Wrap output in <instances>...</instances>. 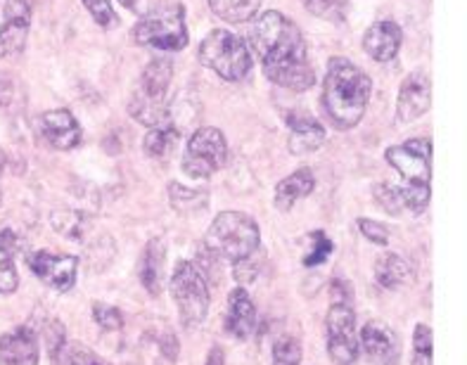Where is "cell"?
<instances>
[{"mask_svg": "<svg viewBox=\"0 0 467 365\" xmlns=\"http://www.w3.org/2000/svg\"><path fill=\"white\" fill-rule=\"evenodd\" d=\"M249 43L271 83L296 93H304L316 83L302 31L283 12L268 10L259 15L249 31Z\"/></svg>", "mask_w": 467, "mask_h": 365, "instance_id": "1", "label": "cell"}, {"mask_svg": "<svg viewBox=\"0 0 467 365\" xmlns=\"http://www.w3.org/2000/svg\"><path fill=\"white\" fill-rule=\"evenodd\" d=\"M373 95V78L347 57H332L327 62L323 81V110L335 129L349 130L361 124L368 102Z\"/></svg>", "mask_w": 467, "mask_h": 365, "instance_id": "2", "label": "cell"}, {"mask_svg": "<svg viewBox=\"0 0 467 365\" xmlns=\"http://www.w3.org/2000/svg\"><path fill=\"white\" fill-rule=\"evenodd\" d=\"M173 65L164 57H154L138 78L129 98L130 117L140 124L157 129L169 124V89H171Z\"/></svg>", "mask_w": 467, "mask_h": 365, "instance_id": "3", "label": "cell"}, {"mask_svg": "<svg viewBox=\"0 0 467 365\" xmlns=\"http://www.w3.org/2000/svg\"><path fill=\"white\" fill-rule=\"evenodd\" d=\"M259 225L254 218L243 212L219 214L207 230V249L228 264L252 259L259 249Z\"/></svg>", "mask_w": 467, "mask_h": 365, "instance_id": "4", "label": "cell"}, {"mask_svg": "<svg viewBox=\"0 0 467 365\" xmlns=\"http://www.w3.org/2000/svg\"><path fill=\"white\" fill-rule=\"evenodd\" d=\"M133 41L142 47L164 50V53L183 50L190 41L185 7L181 3H171L140 17V22L133 26Z\"/></svg>", "mask_w": 467, "mask_h": 365, "instance_id": "5", "label": "cell"}, {"mask_svg": "<svg viewBox=\"0 0 467 365\" xmlns=\"http://www.w3.org/2000/svg\"><path fill=\"white\" fill-rule=\"evenodd\" d=\"M200 62L225 81H243L252 69V53L237 34L213 29L200 43Z\"/></svg>", "mask_w": 467, "mask_h": 365, "instance_id": "6", "label": "cell"}, {"mask_svg": "<svg viewBox=\"0 0 467 365\" xmlns=\"http://www.w3.org/2000/svg\"><path fill=\"white\" fill-rule=\"evenodd\" d=\"M169 289H171L181 323L185 328L204 325L209 316V307H212V297H209L207 276L192 261H178Z\"/></svg>", "mask_w": 467, "mask_h": 365, "instance_id": "7", "label": "cell"}, {"mask_svg": "<svg viewBox=\"0 0 467 365\" xmlns=\"http://www.w3.org/2000/svg\"><path fill=\"white\" fill-rule=\"evenodd\" d=\"M228 162V141L219 129L213 126H202L190 136L183 154L185 176L204 181L213 173L221 172Z\"/></svg>", "mask_w": 467, "mask_h": 365, "instance_id": "8", "label": "cell"}, {"mask_svg": "<svg viewBox=\"0 0 467 365\" xmlns=\"http://www.w3.org/2000/svg\"><path fill=\"white\" fill-rule=\"evenodd\" d=\"M385 160L401 176L403 185H430L432 178V141L413 138L394 145L385 152Z\"/></svg>", "mask_w": 467, "mask_h": 365, "instance_id": "9", "label": "cell"}, {"mask_svg": "<svg viewBox=\"0 0 467 365\" xmlns=\"http://www.w3.org/2000/svg\"><path fill=\"white\" fill-rule=\"evenodd\" d=\"M327 356L335 365H354L358 359L356 316L349 304H332L326 318Z\"/></svg>", "mask_w": 467, "mask_h": 365, "instance_id": "10", "label": "cell"}, {"mask_svg": "<svg viewBox=\"0 0 467 365\" xmlns=\"http://www.w3.org/2000/svg\"><path fill=\"white\" fill-rule=\"evenodd\" d=\"M31 7L26 0H5L0 24V62L17 57L29 41Z\"/></svg>", "mask_w": 467, "mask_h": 365, "instance_id": "11", "label": "cell"}, {"mask_svg": "<svg viewBox=\"0 0 467 365\" xmlns=\"http://www.w3.org/2000/svg\"><path fill=\"white\" fill-rule=\"evenodd\" d=\"M29 268L41 283L50 285L57 292H69L77 285L78 259L69 254L34 252L29 256Z\"/></svg>", "mask_w": 467, "mask_h": 365, "instance_id": "12", "label": "cell"}, {"mask_svg": "<svg viewBox=\"0 0 467 365\" xmlns=\"http://www.w3.org/2000/svg\"><path fill=\"white\" fill-rule=\"evenodd\" d=\"M361 349L368 365H399L401 339L382 320H370L361 330Z\"/></svg>", "mask_w": 467, "mask_h": 365, "instance_id": "13", "label": "cell"}, {"mask_svg": "<svg viewBox=\"0 0 467 365\" xmlns=\"http://www.w3.org/2000/svg\"><path fill=\"white\" fill-rule=\"evenodd\" d=\"M430 105H432V81L425 71H413L410 77L403 78L401 89H399L397 121L410 124L430 112Z\"/></svg>", "mask_w": 467, "mask_h": 365, "instance_id": "14", "label": "cell"}, {"mask_svg": "<svg viewBox=\"0 0 467 365\" xmlns=\"http://www.w3.org/2000/svg\"><path fill=\"white\" fill-rule=\"evenodd\" d=\"M41 133L50 148L69 152L81 142V126L67 110H50L41 117Z\"/></svg>", "mask_w": 467, "mask_h": 365, "instance_id": "15", "label": "cell"}, {"mask_svg": "<svg viewBox=\"0 0 467 365\" xmlns=\"http://www.w3.org/2000/svg\"><path fill=\"white\" fill-rule=\"evenodd\" d=\"M41 349L31 328H15L0 337V365H38Z\"/></svg>", "mask_w": 467, "mask_h": 365, "instance_id": "16", "label": "cell"}, {"mask_svg": "<svg viewBox=\"0 0 467 365\" xmlns=\"http://www.w3.org/2000/svg\"><path fill=\"white\" fill-rule=\"evenodd\" d=\"M256 330V308L247 289L237 287L228 297V308H225V332L233 339H249Z\"/></svg>", "mask_w": 467, "mask_h": 365, "instance_id": "17", "label": "cell"}, {"mask_svg": "<svg viewBox=\"0 0 467 365\" xmlns=\"http://www.w3.org/2000/svg\"><path fill=\"white\" fill-rule=\"evenodd\" d=\"M401 29L397 22H375L363 36V50H366L375 62H389L397 57L401 47Z\"/></svg>", "mask_w": 467, "mask_h": 365, "instance_id": "18", "label": "cell"}, {"mask_svg": "<svg viewBox=\"0 0 467 365\" xmlns=\"http://www.w3.org/2000/svg\"><path fill=\"white\" fill-rule=\"evenodd\" d=\"M287 126H290V152L302 157V154H311L316 150L323 148L326 142V129L308 114H290L287 117Z\"/></svg>", "mask_w": 467, "mask_h": 365, "instance_id": "19", "label": "cell"}, {"mask_svg": "<svg viewBox=\"0 0 467 365\" xmlns=\"http://www.w3.org/2000/svg\"><path fill=\"white\" fill-rule=\"evenodd\" d=\"M164 264H166V247L161 237H152L148 247L142 249L140 261H138V277L140 285L148 289L152 297L161 295V285H164Z\"/></svg>", "mask_w": 467, "mask_h": 365, "instance_id": "20", "label": "cell"}, {"mask_svg": "<svg viewBox=\"0 0 467 365\" xmlns=\"http://www.w3.org/2000/svg\"><path fill=\"white\" fill-rule=\"evenodd\" d=\"M413 266L403 259L401 254H379L378 261H375V280H378L379 287L401 289L413 283Z\"/></svg>", "mask_w": 467, "mask_h": 365, "instance_id": "21", "label": "cell"}, {"mask_svg": "<svg viewBox=\"0 0 467 365\" xmlns=\"http://www.w3.org/2000/svg\"><path fill=\"white\" fill-rule=\"evenodd\" d=\"M316 190V176L308 169H299V172L290 173L287 178L278 182L275 188V209L280 212H290L292 206L299 200L308 197Z\"/></svg>", "mask_w": 467, "mask_h": 365, "instance_id": "22", "label": "cell"}, {"mask_svg": "<svg viewBox=\"0 0 467 365\" xmlns=\"http://www.w3.org/2000/svg\"><path fill=\"white\" fill-rule=\"evenodd\" d=\"M169 202H171L173 212H178L181 216H197V214L207 212L209 194L173 181L169 182Z\"/></svg>", "mask_w": 467, "mask_h": 365, "instance_id": "23", "label": "cell"}, {"mask_svg": "<svg viewBox=\"0 0 467 365\" xmlns=\"http://www.w3.org/2000/svg\"><path fill=\"white\" fill-rule=\"evenodd\" d=\"M209 7L223 22L244 24L259 15L261 0H209Z\"/></svg>", "mask_w": 467, "mask_h": 365, "instance_id": "24", "label": "cell"}, {"mask_svg": "<svg viewBox=\"0 0 467 365\" xmlns=\"http://www.w3.org/2000/svg\"><path fill=\"white\" fill-rule=\"evenodd\" d=\"M19 287V273L15 266V235L0 233V295H12Z\"/></svg>", "mask_w": 467, "mask_h": 365, "instance_id": "25", "label": "cell"}, {"mask_svg": "<svg viewBox=\"0 0 467 365\" xmlns=\"http://www.w3.org/2000/svg\"><path fill=\"white\" fill-rule=\"evenodd\" d=\"M178 145V129H173V124L157 126V129H150L148 136L142 138V150L152 160H166L169 154L176 150Z\"/></svg>", "mask_w": 467, "mask_h": 365, "instance_id": "26", "label": "cell"}, {"mask_svg": "<svg viewBox=\"0 0 467 365\" xmlns=\"http://www.w3.org/2000/svg\"><path fill=\"white\" fill-rule=\"evenodd\" d=\"M53 360L55 365H112L100 354H95L93 349H88L86 344L69 342V339L57 349Z\"/></svg>", "mask_w": 467, "mask_h": 365, "instance_id": "27", "label": "cell"}, {"mask_svg": "<svg viewBox=\"0 0 467 365\" xmlns=\"http://www.w3.org/2000/svg\"><path fill=\"white\" fill-rule=\"evenodd\" d=\"M302 356L304 347L295 335H283L273 344V365H299Z\"/></svg>", "mask_w": 467, "mask_h": 365, "instance_id": "28", "label": "cell"}, {"mask_svg": "<svg viewBox=\"0 0 467 365\" xmlns=\"http://www.w3.org/2000/svg\"><path fill=\"white\" fill-rule=\"evenodd\" d=\"M306 10L314 15V17L326 19V22H344L347 17V0H302Z\"/></svg>", "mask_w": 467, "mask_h": 365, "instance_id": "29", "label": "cell"}, {"mask_svg": "<svg viewBox=\"0 0 467 365\" xmlns=\"http://www.w3.org/2000/svg\"><path fill=\"white\" fill-rule=\"evenodd\" d=\"M332 249H335V245H332L330 237L323 230H316V233L308 235V252L304 254V266L314 268V266L326 264L330 259Z\"/></svg>", "mask_w": 467, "mask_h": 365, "instance_id": "30", "label": "cell"}, {"mask_svg": "<svg viewBox=\"0 0 467 365\" xmlns=\"http://www.w3.org/2000/svg\"><path fill=\"white\" fill-rule=\"evenodd\" d=\"M373 197L378 200L379 209L389 214V216H401V214L406 212L401 190H399L397 185H389V182H378V185L373 188Z\"/></svg>", "mask_w": 467, "mask_h": 365, "instance_id": "31", "label": "cell"}, {"mask_svg": "<svg viewBox=\"0 0 467 365\" xmlns=\"http://www.w3.org/2000/svg\"><path fill=\"white\" fill-rule=\"evenodd\" d=\"M415 360L413 365H432V328L425 323L415 325L413 335Z\"/></svg>", "mask_w": 467, "mask_h": 365, "instance_id": "32", "label": "cell"}, {"mask_svg": "<svg viewBox=\"0 0 467 365\" xmlns=\"http://www.w3.org/2000/svg\"><path fill=\"white\" fill-rule=\"evenodd\" d=\"M83 7L90 12V17L100 24L102 29L109 31V29H114V26H119L117 12H114V7L109 0H83Z\"/></svg>", "mask_w": 467, "mask_h": 365, "instance_id": "33", "label": "cell"}, {"mask_svg": "<svg viewBox=\"0 0 467 365\" xmlns=\"http://www.w3.org/2000/svg\"><path fill=\"white\" fill-rule=\"evenodd\" d=\"M93 320L107 332L121 330L124 328V316H121V311L117 307L102 304V301H95L93 304Z\"/></svg>", "mask_w": 467, "mask_h": 365, "instance_id": "34", "label": "cell"}, {"mask_svg": "<svg viewBox=\"0 0 467 365\" xmlns=\"http://www.w3.org/2000/svg\"><path fill=\"white\" fill-rule=\"evenodd\" d=\"M55 228L67 237H74V240H81L83 230H86V221H83L81 214L77 212H65V214H55L53 221Z\"/></svg>", "mask_w": 467, "mask_h": 365, "instance_id": "35", "label": "cell"}, {"mask_svg": "<svg viewBox=\"0 0 467 365\" xmlns=\"http://www.w3.org/2000/svg\"><path fill=\"white\" fill-rule=\"evenodd\" d=\"M358 230H361V235L366 237L368 242H373V245H379V247L389 245V230H387V225L378 224V221H370V218L361 216L358 218Z\"/></svg>", "mask_w": 467, "mask_h": 365, "instance_id": "36", "label": "cell"}, {"mask_svg": "<svg viewBox=\"0 0 467 365\" xmlns=\"http://www.w3.org/2000/svg\"><path fill=\"white\" fill-rule=\"evenodd\" d=\"M65 342H67V337H65V328H62V323L50 320V323L46 325V347L47 351H50V356L57 354V349Z\"/></svg>", "mask_w": 467, "mask_h": 365, "instance_id": "37", "label": "cell"}, {"mask_svg": "<svg viewBox=\"0 0 467 365\" xmlns=\"http://www.w3.org/2000/svg\"><path fill=\"white\" fill-rule=\"evenodd\" d=\"M119 3L133 15H138V17H145V15H150V12L161 5V0H119Z\"/></svg>", "mask_w": 467, "mask_h": 365, "instance_id": "38", "label": "cell"}, {"mask_svg": "<svg viewBox=\"0 0 467 365\" xmlns=\"http://www.w3.org/2000/svg\"><path fill=\"white\" fill-rule=\"evenodd\" d=\"M330 295H332V304H347V299L351 297L349 283L342 280V277H335L330 285Z\"/></svg>", "mask_w": 467, "mask_h": 365, "instance_id": "39", "label": "cell"}, {"mask_svg": "<svg viewBox=\"0 0 467 365\" xmlns=\"http://www.w3.org/2000/svg\"><path fill=\"white\" fill-rule=\"evenodd\" d=\"M157 339H160V347H161V351H164V354H166V359L176 360V354H178V339H176V335H173L171 330H161Z\"/></svg>", "mask_w": 467, "mask_h": 365, "instance_id": "40", "label": "cell"}, {"mask_svg": "<svg viewBox=\"0 0 467 365\" xmlns=\"http://www.w3.org/2000/svg\"><path fill=\"white\" fill-rule=\"evenodd\" d=\"M207 365H225L223 349L212 347V351H209V356H207Z\"/></svg>", "mask_w": 467, "mask_h": 365, "instance_id": "41", "label": "cell"}, {"mask_svg": "<svg viewBox=\"0 0 467 365\" xmlns=\"http://www.w3.org/2000/svg\"><path fill=\"white\" fill-rule=\"evenodd\" d=\"M0 204H3V193H0Z\"/></svg>", "mask_w": 467, "mask_h": 365, "instance_id": "42", "label": "cell"}]
</instances>
